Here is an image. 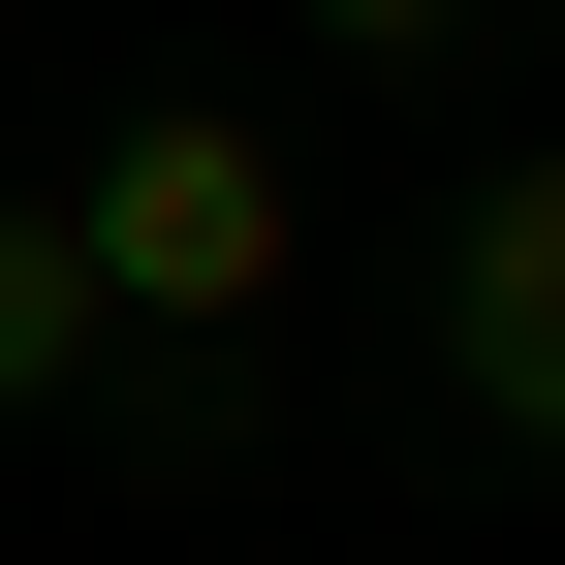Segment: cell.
Listing matches in <instances>:
<instances>
[{"label": "cell", "instance_id": "3957f363", "mask_svg": "<svg viewBox=\"0 0 565 565\" xmlns=\"http://www.w3.org/2000/svg\"><path fill=\"white\" fill-rule=\"evenodd\" d=\"M95 377H126L95 252H63V189H0V440H32V408H95Z\"/></svg>", "mask_w": 565, "mask_h": 565}, {"label": "cell", "instance_id": "7a4b0ae2", "mask_svg": "<svg viewBox=\"0 0 565 565\" xmlns=\"http://www.w3.org/2000/svg\"><path fill=\"white\" fill-rule=\"evenodd\" d=\"M440 408L503 471H565V158H471V221H440Z\"/></svg>", "mask_w": 565, "mask_h": 565}, {"label": "cell", "instance_id": "6da1fadb", "mask_svg": "<svg viewBox=\"0 0 565 565\" xmlns=\"http://www.w3.org/2000/svg\"><path fill=\"white\" fill-rule=\"evenodd\" d=\"M63 252H95V315H126V345H252L282 282H315V189H282L221 95H126L95 158H63Z\"/></svg>", "mask_w": 565, "mask_h": 565}, {"label": "cell", "instance_id": "277c9868", "mask_svg": "<svg viewBox=\"0 0 565 565\" xmlns=\"http://www.w3.org/2000/svg\"><path fill=\"white\" fill-rule=\"evenodd\" d=\"M282 32H315V63H440L471 0H282Z\"/></svg>", "mask_w": 565, "mask_h": 565}]
</instances>
